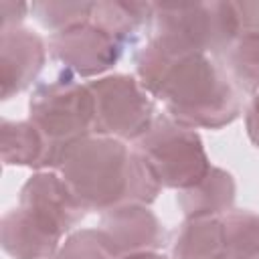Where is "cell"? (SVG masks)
<instances>
[{
    "instance_id": "obj_1",
    "label": "cell",
    "mask_w": 259,
    "mask_h": 259,
    "mask_svg": "<svg viewBox=\"0 0 259 259\" xmlns=\"http://www.w3.org/2000/svg\"><path fill=\"white\" fill-rule=\"evenodd\" d=\"M136 73L142 87L164 103L168 115L190 130H221L241 113L233 81L204 53L152 34L136 55Z\"/></svg>"
},
{
    "instance_id": "obj_2",
    "label": "cell",
    "mask_w": 259,
    "mask_h": 259,
    "mask_svg": "<svg viewBox=\"0 0 259 259\" xmlns=\"http://www.w3.org/2000/svg\"><path fill=\"white\" fill-rule=\"evenodd\" d=\"M57 170L87 210L107 212L121 204H152L162 186L148 162L105 136H87L63 150Z\"/></svg>"
},
{
    "instance_id": "obj_3",
    "label": "cell",
    "mask_w": 259,
    "mask_h": 259,
    "mask_svg": "<svg viewBox=\"0 0 259 259\" xmlns=\"http://www.w3.org/2000/svg\"><path fill=\"white\" fill-rule=\"evenodd\" d=\"M134 150L148 162L162 188L178 192L202 182L212 168L200 136L174 121L168 113L154 117Z\"/></svg>"
},
{
    "instance_id": "obj_4",
    "label": "cell",
    "mask_w": 259,
    "mask_h": 259,
    "mask_svg": "<svg viewBox=\"0 0 259 259\" xmlns=\"http://www.w3.org/2000/svg\"><path fill=\"white\" fill-rule=\"evenodd\" d=\"M28 121L45 136L55 154V166L63 150L93 136V97L89 87L71 73L40 83L28 101Z\"/></svg>"
},
{
    "instance_id": "obj_5",
    "label": "cell",
    "mask_w": 259,
    "mask_h": 259,
    "mask_svg": "<svg viewBox=\"0 0 259 259\" xmlns=\"http://www.w3.org/2000/svg\"><path fill=\"white\" fill-rule=\"evenodd\" d=\"M154 36L188 51L225 55L237 40L231 2L154 4Z\"/></svg>"
},
{
    "instance_id": "obj_6",
    "label": "cell",
    "mask_w": 259,
    "mask_h": 259,
    "mask_svg": "<svg viewBox=\"0 0 259 259\" xmlns=\"http://www.w3.org/2000/svg\"><path fill=\"white\" fill-rule=\"evenodd\" d=\"M93 97V136L138 142L156 117L154 97L142 83L123 73L87 83Z\"/></svg>"
},
{
    "instance_id": "obj_7",
    "label": "cell",
    "mask_w": 259,
    "mask_h": 259,
    "mask_svg": "<svg viewBox=\"0 0 259 259\" xmlns=\"http://www.w3.org/2000/svg\"><path fill=\"white\" fill-rule=\"evenodd\" d=\"M47 45L51 57L79 77H97L109 71L123 53V47L91 20L53 32Z\"/></svg>"
},
{
    "instance_id": "obj_8",
    "label": "cell",
    "mask_w": 259,
    "mask_h": 259,
    "mask_svg": "<svg viewBox=\"0 0 259 259\" xmlns=\"http://www.w3.org/2000/svg\"><path fill=\"white\" fill-rule=\"evenodd\" d=\"M99 229L107 237L115 257L158 253L166 245L164 225L146 204H121L103 212Z\"/></svg>"
},
{
    "instance_id": "obj_9",
    "label": "cell",
    "mask_w": 259,
    "mask_h": 259,
    "mask_svg": "<svg viewBox=\"0 0 259 259\" xmlns=\"http://www.w3.org/2000/svg\"><path fill=\"white\" fill-rule=\"evenodd\" d=\"M63 235L83 221L87 208L73 194L61 174L36 172L20 188V204Z\"/></svg>"
},
{
    "instance_id": "obj_10",
    "label": "cell",
    "mask_w": 259,
    "mask_h": 259,
    "mask_svg": "<svg viewBox=\"0 0 259 259\" xmlns=\"http://www.w3.org/2000/svg\"><path fill=\"white\" fill-rule=\"evenodd\" d=\"M47 59L45 40L24 26L2 30L0 34V95L10 99L12 95L28 89Z\"/></svg>"
},
{
    "instance_id": "obj_11",
    "label": "cell",
    "mask_w": 259,
    "mask_h": 259,
    "mask_svg": "<svg viewBox=\"0 0 259 259\" xmlns=\"http://www.w3.org/2000/svg\"><path fill=\"white\" fill-rule=\"evenodd\" d=\"M63 233L18 206L8 210L0 223L2 249L14 259H51L61 249Z\"/></svg>"
},
{
    "instance_id": "obj_12",
    "label": "cell",
    "mask_w": 259,
    "mask_h": 259,
    "mask_svg": "<svg viewBox=\"0 0 259 259\" xmlns=\"http://www.w3.org/2000/svg\"><path fill=\"white\" fill-rule=\"evenodd\" d=\"M235 178L223 168H210L202 182L178 192V206L186 219H217L235 204Z\"/></svg>"
},
{
    "instance_id": "obj_13",
    "label": "cell",
    "mask_w": 259,
    "mask_h": 259,
    "mask_svg": "<svg viewBox=\"0 0 259 259\" xmlns=\"http://www.w3.org/2000/svg\"><path fill=\"white\" fill-rule=\"evenodd\" d=\"M0 150L6 166H28V168H53L55 154L45 136L32 121H8L0 125Z\"/></svg>"
},
{
    "instance_id": "obj_14",
    "label": "cell",
    "mask_w": 259,
    "mask_h": 259,
    "mask_svg": "<svg viewBox=\"0 0 259 259\" xmlns=\"http://www.w3.org/2000/svg\"><path fill=\"white\" fill-rule=\"evenodd\" d=\"M91 22L111 34L121 47L134 45L144 30L154 24V4L152 2H95Z\"/></svg>"
},
{
    "instance_id": "obj_15",
    "label": "cell",
    "mask_w": 259,
    "mask_h": 259,
    "mask_svg": "<svg viewBox=\"0 0 259 259\" xmlns=\"http://www.w3.org/2000/svg\"><path fill=\"white\" fill-rule=\"evenodd\" d=\"M223 253L225 241L221 217L186 219L172 245V259H214Z\"/></svg>"
},
{
    "instance_id": "obj_16",
    "label": "cell",
    "mask_w": 259,
    "mask_h": 259,
    "mask_svg": "<svg viewBox=\"0 0 259 259\" xmlns=\"http://www.w3.org/2000/svg\"><path fill=\"white\" fill-rule=\"evenodd\" d=\"M225 253L235 259H259V214L229 210L221 217Z\"/></svg>"
},
{
    "instance_id": "obj_17",
    "label": "cell",
    "mask_w": 259,
    "mask_h": 259,
    "mask_svg": "<svg viewBox=\"0 0 259 259\" xmlns=\"http://www.w3.org/2000/svg\"><path fill=\"white\" fill-rule=\"evenodd\" d=\"M241 91L245 93H259V36H245L237 38L229 51L225 53V67H223Z\"/></svg>"
},
{
    "instance_id": "obj_18",
    "label": "cell",
    "mask_w": 259,
    "mask_h": 259,
    "mask_svg": "<svg viewBox=\"0 0 259 259\" xmlns=\"http://www.w3.org/2000/svg\"><path fill=\"white\" fill-rule=\"evenodd\" d=\"M95 2H32V16L49 30L59 32L75 24L89 22Z\"/></svg>"
},
{
    "instance_id": "obj_19",
    "label": "cell",
    "mask_w": 259,
    "mask_h": 259,
    "mask_svg": "<svg viewBox=\"0 0 259 259\" xmlns=\"http://www.w3.org/2000/svg\"><path fill=\"white\" fill-rule=\"evenodd\" d=\"M57 259H117L103 231L81 229L71 233L61 245Z\"/></svg>"
},
{
    "instance_id": "obj_20",
    "label": "cell",
    "mask_w": 259,
    "mask_h": 259,
    "mask_svg": "<svg viewBox=\"0 0 259 259\" xmlns=\"http://www.w3.org/2000/svg\"><path fill=\"white\" fill-rule=\"evenodd\" d=\"M237 38L259 36V2H231Z\"/></svg>"
},
{
    "instance_id": "obj_21",
    "label": "cell",
    "mask_w": 259,
    "mask_h": 259,
    "mask_svg": "<svg viewBox=\"0 0 259 259\" xmlns=\"http://www.w3.org/2000/svg\"><path fill=\"white\" fill-rule=\"evenodd\" d=\"M0 8H2V30H8L14 26H20L22 18L26 16V10H30V4L4 0Z\"/></svg>"
},
{
    "instance_id": "obj_22",
    "label": "cell",
    "mask_w": 259,
    "mask_h": 259,
    "mask_svg": "<svg viewBox=\"0 0 259 259\" xmlns=\"http://www.w3.org/2000/svg\"><path fill=\"white\" fill-rule=\"evenodd\" d=\"M245 127H247V136L253 142V146L259 148V93L251 99L245 111Z\"/></svg>"
},
{
    "instance_id": "obj_23",
    "label": "cell",
    "mask_w": 259,
    "mask_h": 259,
    "mask_svg": "<svg viewBox=\"0 0 259 259\" xmlns=\"http://www.w3.org/2000/svg\"><path fill=\"white\" fill-rule=\"evenodd\" d=\"M117 259H168L162 253H136V255H123Z\"/></svg>"
},
{
    "instance_id": "obj_24",
    "label": "cell",
    "mask_w": 259,
    "mask_h": 259,
    "mask_svg": "<svg viewBox=\"0 0 259 259\" xmlns=\"http://www.w3.org/2000/svg\"><path fill=\"white\" fill-rule=\"evenodd\" d=\"M214 259H235V257H231V255H227V253H223V255H219V257H214Z\"/></svg>"
}]
</instances>
